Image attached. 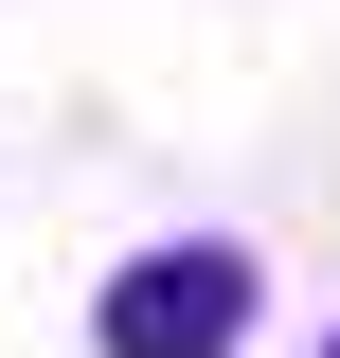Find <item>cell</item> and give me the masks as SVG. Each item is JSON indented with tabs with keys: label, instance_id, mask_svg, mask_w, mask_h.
<instances>
[{
	"label": "cell",
	"instance_id": "1",
	"mask_svg": "<svg viewBox=\"0 0 340 358\" xmlns=\"http://www.w3.org/2000/svg\"><path fill=\"white\" fill-rule=\"evenodd\" d=\"M251 341V251L233 233H162L90 287V358H233Z\"/></svg>",
	"mask_w": 340,
	"mask_h": 358
},
{
	"label": "cell",
	"instance_id": "2",
	"mask_svg": "<svg viewBox=\"0 0 340 358\" xmlns=\"http://www.w3.org/2000/svg\"><path fill=\"white\" fill-rule=\"evenodd\" d=\"M323 358H340V341H323Z\"/></svg>",
	"mask_w": 340,
	"mask_h": 358
}]
</instances>
